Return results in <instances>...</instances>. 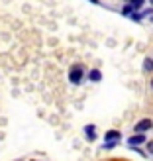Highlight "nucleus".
Instances as JSON below:
<instances>
[{"mask_svg":"<svg viewBox=\"0 0 153 161\" xmlns=\"http://www.w3.org/2000/svg\"><path fill=\"white\" fill-rule=\"evenodd\" d=\"M83 75H85L83 65H75L73 69L69 71V80H71L73 85H80V80H83Z\"/></svg>","mask_w":153,"mask_h":161,"instance_id":"1","label":"nucleus"},{"mask_svg":"<svg viewBox=\"0 0 153 161\" xmlns=\"http://www.w3.org/2000/svg\"><path fill=\"white\" fill-rule=\"evenodd\" d=\"M151 128H153V122H151L149 118H145V120H139V122L135 124V128H134V130H135V132H141V134H145L147 130H151Z\"/></svg>","mask_w":153,"mask_h":161,"instance_id":"2","label":"nucleus"},{"mask_svg":"<svg viewBox=\"0 0 153 161\" xmlns=\"http://www.w3.org/2000/svg\"><path fill=\"white\" fill-rule=\"evenodd\" d=\"M143 142H145V136H143L141 132H135V136H132V138L128 140L130 146H139V143H143Z\"/></svg>","mask_w":153,"mask_h":161,"instance_id":"3","label":"nucleus"},{"mask_svg":"<svg viewBox=\"0 0 153 161\" xmlns=\"http://www.w3.org/2000/svg\"><path fill=\"white\" fill-rule=\"evenodd\" d=\"M88 80H90V83H100V80H102V73L98 69H92L90 73H88Z\"/></svg>","mask_w":153,"mask_h":161,"instance_id":"4","label":"nucleus"},{"mask_svg":"<svg viewBox=\"0 0 153 161\" xmlns=\"http://www.w3.org/2000/svg\"><path fill=\"white\" fill-rule=\"evenodd\" d=\"M120 138H122V136H120V132H116V130H110V132H106V136H104V142H120Z\"/></svg>","mask_w":153,"mask_h":161,"instance_id":"5","label":"nucleus"},{"mask_svg":"<svg viewBox=\"0 0 153 161\" xmlns=\"http://www.w3.org/2000/svg\"><path fill=\"white\" fill-rule=\"evenodd\" d=\"M94 130H96V128H94V126H90V124L85 126V134H86V138L90 140V142H94V140H96V132H94Z\"/></svg>","mask_w":153,"mask_h":161,"instance_id":"6","label":"nucleus"},{"mask_svg":"<svg viewBox=\"0 0 153 161\" xmlns=\"http://www.w3.org/2000/svg\"><path fill=\"white\" fill-rule=\"evenodd\" d=\"M143 71L153 73V57H145V61H143Z\"/></svg>","mask_w":153,"mask_h":161,"instance_id":"7","label":"nucleus"},{"mask_svg":"<svg viewBox=\"0 0 153 161\" xmlns=\"http://www.w3.org/2000/svg\"><path fill=\"white\" fill-rule=\"evenodd\" d=\"M132 12H134V6H132V4H126V6L122 8V14H124V16H132Z\"/></svg>","mask_w":153,"mask_h":161,"instance_id":"8","label":"nucleus"},{"mask_svg":"<svg viewBox=\"0 0 153 161\" xmlns=\"http://www.w3.org/2000/svg\"><path fill=\"white\" fill-rule=\"evenodd\" d=\"M130 4L134 6V10H138V8H141L143 4H145V0H130Z\"/></svg>","mask_w":153,"mask_h":161,"instance_id":"9","label":"nucleus"},{"mask_svg":"<svg viewBox=\"0 0 153 161\" xmlns=\"http://www.w3.org/2000/svg\"><path fill=\"white\" fill-rule=\"evenodd\" d=\"M118 146V142H114V140H112V142H106V143H104V147H106V149H112V147H116Z\"/></svg>","mask_w":153,"mask_h":161,"instance_id":"10","label":"nucleus"},{"mask_svg":"<svg viewBox=\"0 0 153 161\" xmlns=\"http://www.w3.org/2000/svg\"><path fill=\"white\" fill-rule=\"evenodd\" d=\"M141 18H143V14H138V12H132V20H134V22H139Z\"/></svg>","mask_w":153,"mask_h":161,"instance_id":"11","label":"nucleus"},{"mask_svg":"<svg viewBox=\"0 0 153 161\" xmlns=\"http://www.w3.org/2000/svg\"><path fill=\"white\" fill-rule=\"evenodd\" d=\"M147 149H149L151 153H153V142H149V143H147Z\"/></svg>","mask_w":153,"mask_h":161,"instance_id":"12","label":"nucleus"},{"mask_svg":"<svg viewBox=\"0 0 153 161\" xmlns=\"http://www.w3.org/2000/svg\"><path fill=\"white\" fill-rule=\"evenodd\" d=\"M90 2H92V4H98V0H90Z\"/></svg>","mask_w":153,"mask_h":161,"instance_id":"13","label":"nucleus"},{"mask_svg":"<svg viewBox=\"0 0 153 161\" xmlns=\"http://www.w3.org/2000/svg\"><path fill=\"white\" fill-rule=\"evenodd\" d=\"M151 88H153V79H151Z\"/></svg>","mask_w":153,"mask_h":161,"instance_id":"14","label":"nucleus"},{"mask_svg":"<svg viewBox=\"0 0 153 161\" xmlns=\"http://www.w3.org/2000/svg\"><path fill=\"white\" fill-rule=\"evenodd\" d=\"M151 4H153V0H151Z\"/></svg>","mask_w":153,"mask_h":161,"instance_id":"15","label":"nucleus"},{"mask_svg":"<svg viewBox=\"0 0 153 161\" xmlns=\"http://www.w3.org/2000/svg\"><path fill=\"white\" fill-rule=\"evenodd\" d=\"M151 22H153V18H151Z\"/></svg>","mask_w":153,"mask_h":161,"instance_id":"16","label":"nucleus"}]
</instances>
